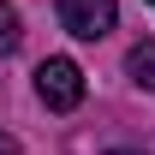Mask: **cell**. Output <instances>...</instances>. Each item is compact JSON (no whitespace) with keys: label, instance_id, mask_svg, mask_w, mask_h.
<instances>
[{"label":"cell","instance_id":"obj_1","mask_svg":"<svg viewBox=\"0 0 155 155\" xmlns=\"http://www.w3.org/2000/svg\"><path fill=\"white\" fill-rule=\"evenodd\" d=\"M36 96L54 107V114H72L78 101H84V72H78V60H42L36 66Z\"/></svg>","mask_w":155,"mask_h":155},{"label":"cell","instance_id":"obj_2","mask_svg":"<svg viewBox=\"0 0 155 155\" xmlns=\"http://www.w3.org/2000/svg\"><path fill=\"white\" fill-rule=\"evenodd\" d=\"M60 24H66L78 42H101L119 24V6L114 0H60Z\"/></svg>","mask_w":155,"mask_h":155},{"label":"cell","instance_id":"obj_3","mask_svg":"<svg viewBox=\"0 0 155 155\" xmlns=\"http://www.w3.org/2000/svg\"><path fill=\"white\" fill-rule=\"evenodd\" d=\"M125 72H131V84L155 90V42H137L131 54H125Z\"/></svg>","mask_w":155,"mask_h":155},{"label":"cell","instance_id":"obj_4","mask_svg":"<svg viewBox=\"0 0 155 155\" xmlns=\"http://www.w3.org/2000/svg\"><path fill=\"white\" fill-rule=\"evenodd\" d=\"M24 42V24H18V12H12V6H6V0H0V60L12 54V48H18Z\"/></svg>","mask_w":155,"mask_h":155},{"label":"cell","instance_id":"obj_5","mask_svg":"<svg viewBox=\"0 0 155 155\" xmlns=\"http://www.w3.org/2000/svg\"><path fill=\"white\" fill-rule=\"evenodd\" d=\"M0 155H24V149H18V137H6V131H0Z\"/></svg>","mask_w":155,"mask_h":155},{"label":"cell","instance_id":"obj_6","mask_svg":"<svg viewBox=\"0 0 155 155\" xmlns=\"http://www.w3.org/2000/svg\"><path fill=\"white\" fill-rule=\"evenodd\" d=\"M107 155H143V149H107Z\"/></svg>","mask_w":155,"mask_h":155},{"label":"cell","instance_id":"obj_7","mask_svg":"<svg viewBox=\"0 0 155 155\" xmlns=\"http://www.w3.org/2000/svg\"><path fill=\"white\" fill-rule=\"evenodd\" d=\"M149 6H155V0H149Z\"/></svg>","mask_w":155,"mask_h":155}]
</instances>
